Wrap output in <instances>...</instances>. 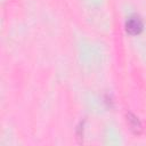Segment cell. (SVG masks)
<instances>
[{
  "mask_svg": "<svg viewBox=\"0 0 146 146\" xmlns=\"http://www.w3.org/2000/svg\"><path fill=\"white\" fill-rule=\"evenodd\" d=\"M125 31L131 35L139 34L143 31V22L140 17L137 15L130 16L125 22Z\"/></svg>",
  "mask_w": 146,
  "mask_h": 146,
  "instance_id": "1",
  "label": "cell"
},
{
  "mask_svg": "<svg viewBox=\"0 0 146 146\" xmlns=\"http://www.w3.org/2000/svg\"><path fill=\"white\" fill-rule=\"evenodd\" d=\"M127 123H128L130 130H131L133 133L139 135V133L141 132V130H143L141 122L139 121V119H138L135 114H132V113H128V114H127Z\"/></svg>",
  "mask_w": 146,
  "mask_h": 146,
  "instance_id": "2",
  "label": "cell"
}]
</instances>
